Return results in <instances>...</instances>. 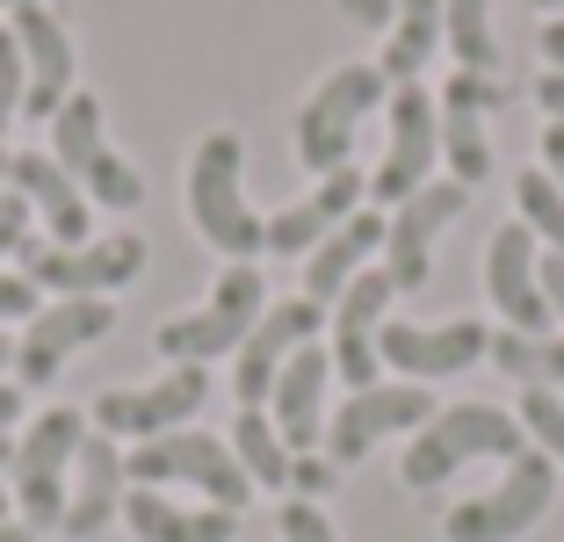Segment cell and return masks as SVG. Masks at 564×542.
<instances>
[{
	"instance_id": "cell-1",
	"label": "cell",
	"mask_w": 564,
	"mask_h": 542,
	"mask_svg": "<svg viewBox=\"0 0 564 542\" xmlns=\"http://www.w3.org/2000/svg\"><path fill=\"white\" fill-rule=\"evenodd\" d=\"M514 456H529V434H521V420L470 398V405L434 412L427 427L405 442L399 477H405V492H442L448 477L470 470V463H514Z\"/></svg>"
},
{
	"instance_id": "cell-2",
	"label": "cell",
	"mask_w": 564,
	"mask_h": 542,
	"mask_svg": "<svg viewBox=\"0 0 564 542\" xmlns=\"http://www.w3.org/2000/svg\"><path fill=\"white\" fill-rule=\"evenodd\" d=\"M261 312H268L261 268L253 261H225V275L210 282V296H203L196 312L166 318V326L152 333V347L166 355V369H210V361L239 355V340L261 326Z\"/></svg>"
},
{
	"instance_id": "cell-3",
	"label": "cell",
	"mask_w": 564,
	"mask_h": 542,
	"mask_svg": "<svg viewBox=\"0 0 564 542\" xmlns=\"http://www.w3.org/2000/svg\"><path fill=\"white\" fill-rule=\"evenodd\" d=\"M239 166H247L239 131H203L196 160H188V217H196V231L225 261L268 253V217H253L247 188H239Z\"/></svg>"
},
{
	"instance_id": "cell-4",
	"label": "cell",
	"mask_w": 564,
	"mask_h": 542,
	"mask_svg": "<svg viewBox=\"0 0 564 542\" xmlns=\"http://www.w3.org/2000/svg\"><path fill=\"white\" fill-rule=\"evenodd\" d=\"M123 470H131V485H145V492L188 485V492H203V507H225V513H247V499H253V477L239 470L232 442H225V434H203V427H174V434H160V442H138L131 456H123Z\"/></svg>"
},
{
	"instance_id": "cell-5",
	"label": "cell",
	"mask_w": 564,
	"mask_h": 542,
	"mask_svg": "<svg viewBox=\"0 0 564 542\" xmlns=\"http://www.w3.org/2000/svg\"><path fill=\"white\" fill-rule=\"evenodd\" d=\"M87 442V412L51 405L36 412L30 427L15 434V456H8V492L22 507V528H58L66 521V492H73V456Z\"/></svg>"
},
{
	"instance_id": "cell-6",
	"label": "cell",
	"mask_w": 564,
	"mask_h": 542,
	"mask_svg": "<svg viewBox=\"0 0 564 542\" xmlns=\"http://www.w3.org/2000/svg\"><path fill=\"white\" fill-rule=\"evenodd\" d=\"M51 160L73 174V188H80L87 203H109V210H138V203H145L138 166L109 145V116H101V101L80 95V87H73L66 109L51 116Z\"/></svg>"
},
{
	"instance_id": "cell-7",
	"label": "cell",
	"mask_w": 564,
	"mask_h": 542,
	"mask_svg": "<svg viewBox=\"0 0 564 542\" xmlns=\"http://www.w3.org/2000/svg\"><path fill=\"white\" fill-rule=\"evenodd\" d=\"M550 499H557V463L543 448H529V456H514L499 470V485H485L478 499H456L442 513V535L448 542H514L550 513Z\"/></svg>"
},
{
	"instance_id": "cell-8",
	"label": "cell",
	"mask_w": 564,
	"mask_h": 542,
	"mask_svg": "<svg viewBox=\"0 0 564 542\" xmlns=\"http://www.w3.org/2000/svg\"><path fill=\"white\" fill-rule=\"evenodd\" d=\"M377 101H391V80L377 66H333L297 109V160L312 174H340L355 152V131Z\"/></svg>"
},
{
	"instance_id": "cell-9",
	"label": "cell",
	"mask_w": 564,
	"mask_h": 542,
	"mask_svg": "<svg viewBox=\"0 0 564 542\" xmlns=\"http://www.w3.org/2000/svg\"><path fill=\"white\" fill-rule=\"evenodd\" d=\"M22 275L51 296H117L123 282L145 275V239L138 231H109V239H80V247H51V239H22Z\"/></svg>"
},
{
	"instance_id": "cell-10",
	"label": "cell",
	"mask_w": 564,
	"mask_h": 542,
	"mask_svg": "<svg viewBox=\"0 0 564 542\" xmlns=\"http://www.w3.org/2000/svg\"><path fill=\"white\" fill-rule=\"evenodd\" d=\"M203 398H210V369H166V377H152V383L101 391L87 420H95V434H109V442H160V434L196 420Z\"/></svg>"
},
{
	"instance_id": "cell-11",
	"label": "cell",
	"mask_w": 564,
	"mask_h": 542,
	"mask_svg": "<svg viewBox=\"0 0 564 542\" xmlns=\"http://www.w3.org/2000/svg\"><path fill=\"white\" fill-rule=\"evenodd\" d=\"M434 398L427 383H369V391H348L340 398V412H326V448L318 456L333 463V470H348V463H362L377 442H391V434H420L434 420Z\"/></svg>"
},
{
	"instance_id": "cell-12",
	"label": "cell",
	"mask_w": 564,
	"mask_h": 542,
	"mask_svg": "<svg viewBox=\"0 0 564 542\" xmlns=\"http://www.w3.org/2000/svg\"><path fill=\"white\" fill-rule=\"evenodd\" d=\"M109 333H117V304H109V296H51L44 312L22 326V340H15V383L22 391L51 383L80 347L109 340Z\"/></svg>"
},
{
	"instance_id": "cell-13",
	"label": "cell",
	"mask_w": 564,
	"mask_h": 542,
	"mask_svg": "<svg viewBox=\"0 0 564 542\" xmlns=\"http://www.w3.org/2000/svg\"><path fill=\"white\" fill-rule=\"evenodd\" d=\"M391 296H399V282L383 275V268H362V275L340 290V304L326 312V355H333V377L348 383V391H369V383L383 377V318H391Z\"/></svg>"
},
{
	"instance_id": "cell-14",
	"label": "cell",
	"mask_w": 564,
	"mask_h": 542,
	"mask_svg": "<svg viewBox=\"0 0 564 542\" xmlns=\"http://www.w3.org/2000/svg\"><path fill=\"white\" fill-rule=\"evenodd\" d=\"M434 160H442V109H434V95L413 80V87L391 95V145H383V166L369 174V196H377L383 210H399L405 196L427 188Z\"/></svg>"
},
{
	"instance_id": "cell-15",
	"label": "cell",
	"mask_w": 564,
	"mask_h": 542,
	"mask_svg": "<svg viewBox=\"0 0 564 542\" xmlns=\"http://www.w3.org/2000/svg\"><path fill=\"white\" fill-rule=\"evenodd\" d=\"M485 296L507 318V333H557V312L543 296V253H535V231L521 217H507L485 247Z\"/></svg>"
},
{
	"instance_id": "cell-16",
	"label": "cell",
	"mask_w": 564,
	"mask_h": 542,
	"mask_svg": "<svg viewBox=\"0 0 564 542\" xmlns=\"http://www.w3.org/2000/svg\"><path fill=\"white\" fill-rule=\"evenodd\" d=\"M492 347V326L478 318H442V326H413V318H383V369H399V383H442L470 361H485Z\"/></svg>"
},
{
	"instance_id": "cell-17",
	"label": "cell",
	"mask_w": 564,
	"mask_h": 542,
	"mask_svg": "<svg viewBox=\"0 0 564 542\" xmlns=\"http://www.w3.org/2000/svg\"><path fill=\"white\" fill-rule=\"evenodd\" d=\"M470 188H456V181H427L420 196H405L399 210L383 217V275L399 282V290H420L434 268V239H442L456 217H464Z\"/></svg>"
},
{
	"instance_id": "cell-18",
	"label": "cell",
	"mask_w": 564,
	"mask_h": 542,
	"mask_svg": "<svg viewBox=\"0 0 564 542\" xmlns=\"http://www.w3.org/2000/svg\"><path fill=\"white\" fill-rule=\"evenodd\" d=\"M318 333H326V312H318L312 296L268 304L261 326H253L247 340H239V355H232V391H239V405H268V391H275V377H282V361L297 355V347H312Z\"/></svg>"
},
{
	"instance_id": "cell-19",
	"label": "cell",
	"mask_w": 564,
	"mask_h": 542,
	"mask_svg": "<svg viewBox=\"0 0 564 542\" xmlns=\"http://www.w3.org/2000/svg\"><path fill=\"white\" fill-rule=\"evenodd\" d=\"M326 391H333L326 340L297 347V355L282 361L275 391H268V420H275V434H282L290 456H318V448H326Z\"/></svg>"
},
{
	"instance_id": "cell-20",
	"label": "cell",
	"mask_w": 564,
	"mask_h": 542,
	"mask_svg": "<svg viewBox=\"0 0 564 542\" xmlns=\"http://www.w3.org/2000/svg\"><path fill=\"white\" fill-rule=\"evenodd\" d=\"M8 30H15V44H22V73H30L22 116L51 123V116L73 101V36L58 30L51 8H22V15H8Z\"/></svg>"
},
{
	"instance_id": "cell-21",
	"label": "cell",
	"mask_w": 564,
	"mask_h": 542,
	"mask_svg": "<svg viewBox=\"0 0 564 542\" xmlns=\"http://www.w3.org/2000/svg\"><path fill=\"white\" fill-rule=\"evenodd\" d=\"M8 188L30 203V217H44L51 247H80V239H95V203L73 188V174L51 160V152H15V160H8Z\"/></svg>"
},
{
	"instance_id": "cell-22",
	"label": "cell",
	"mask_w": 564,
	"mask_h": 542,
	"mask_svg": "<svg viewBox=\"0 0 564 542\" xmlns=\"http://www.w3.org/2000/svg\"><path fill=\"white\" fill-rule=\"evenodd\" d=\"M492 80L485 73H456V80L442 87V160H448V181L456 188H478L485 174H492V145H485V109H492Z\"/></svg>"
},
{
	"instance_id": "cell-23",
	"label": "cell",
	"mask_w": 564,
	"mask_h": 542,
	"mask_svg": "<svg viewBox=\"0 0 564 542\" xmlns=\"http://www.w3.org/2000/svg\"><path fill=\"white\" fill-rule=\"evenodd\" d=\"M362 196H369V181L355 174V166H340V174H318L312 196H297L290 210L268 217V253H312L318 239H333V231L362 210Z\"/></svg>"
},
{
	"instance_id": "cell-24",
	"label": "cell",
	"mask_w": 564,
	"mask_h": 542,
	"mask_svg": "<svg viewBox=\"0 0 564 542\" xmlns=\"http://www.w3.org/2000/svg\"><path fill=\"white\" fill-rule=\"evenodd\" d=\"M123 492H131V470H123V448L109 434L87 427L80 456H73V492H66V535H101V528L123 513Z\"/></svg>"
},
{
	"instance_id": "cell-25",
	"label": "cell",
	"mask_w": 564,
	"mask_h": 542,
	"mask_svg": "<svg viewBox=\"0 0 564 542\" xmlns=\"http://www.w3.org/2000/svg\"><path fill=\"white\" fill-rule=\"evenodd\" d=\"M369 253H383V210H355L333 239H318V247L304 253V296H312L318 312H333L340 290L369 268Z\"/></svg>"
},
{
	"instance_id": "cell-26",
	"label": "cell",
	"mask_w": 564,
	"mask_h": 542,
	"mask_svg": "<svg viewBox=\"0 0 564 542\" xmlns=\"http://www.w3.org/2000/svg\"><path fill=\"white\" fill-rule=\"evenodd\" d=\"M123 528H131L138 542H239V513L182 507L174 492H145V485L123 492Z\"/></svg>"
},
{
	"instance_id": "cell-27",
	"label": "cell",
	"mask_w": 564,
	"mask_h": 542,
	"mask_svg": "<svg viewBox=\"0 0 564 542\" xmlns=\"http://www.w3.org/2000/svg\"><path fill=\"white\" fill-rule=\"evenodd\" d=\"M442 51V0H399V15H391V36H383V58L377 73L391 87H413L427 73V58Z\"/></svg>"
},
{
	"instance_id": "cell-28",
	"label": "cell",
	"mask_w": 564,
	"mask_h": 542,
	"mask_svg": "<svg viewBox=\"0 0 564 542\" xmlns=\"http://www.w3.org/2000/svg\"><path fill=\"white\" fill-rule=\"evenodd\" d=\"M485 361H499V377L521 391H557L564 383V333H492Z\"/></svg>"
},
{
	"instance_id": "cell-29",
	"label": "cell",
	"mask_w": 564,
	"mask_h": 542,
	"mask_svg": "<svg viewBox=\"0 0 564 542\" xmlns=\"http://www.w3.org/2000/svg\"><path fill=\"white\" fill-rule=\"evenodd\" d=\"M232 456H239V470L253 477V492H290V470H297V456L282 448L268 405H239V420H232Z\"/></svg>"
},
{
	"instance_id": "cell-30",
	"label": "cell",
	"mask_w": 564,
	"mask_h": 542,
	"mask_svg": "<svg viewBox=\"0 0 564 542\" xmlns=\"http://www.w3.org/2000/svg\"><path fill=\"white\" fill-rule=\"evenodd\" d=\"M442 44L456 51V73H485L499 66V36H492V0H442Z\"/></svg>"
},
{
	"instance_id": "cell-31",
	"label": "cell",
	"mask_w": 564,
	"mask_h": 542,
	"mask_svg": "<svg viewBox=\"0 0 564 542\" xmlns=\"http://www.w3.org/2000/svg\"><path fill=\"white\" fill-rule=\"evenodd\" d=\"M514 210H521V225H529L550 253H564V188L543 174V166H529V174L514 181Z\"/></svg>"
},
{
	"instance_id": "cell-32",
	"label": "cell",
	"mask_w": 564,
	"mask_h": 542,
	"mask_svg": "<svg viewBox=\"0 0 564 542\" xmlns=\"http://www.w3.org/2000/svg\"><path fill=\"white\" fill-rule=\"evenodd\" d=\"M521 434H529L535 448H543L550 463H564V398L557 391H521Z\"/></svg>"
},
{
	"instance_id": "cell-33",
	"label": "cell",
	"mask_w": 564,
	"mask_h": 542,
	"mask_svg": "<svg viewBox=\"0 0 564 542\" xmlns=\"http://www.w3.org/2000/svg\"><path fill=\"white\" fill-rule=\"evenodd\" d=\"M22 95H30V73H22V44H15V30H0V138H8V123L22 116Z\"/></svg>"
},
{
	"instance_id": "cell-34",
	"label": "cell",
	"mask_w": 564,
	"mask_h": 542,
	"mask_svg": "<svg viewBox=\"0 0 564 542\" xmlns=\"http://www.w3.org/2000/svg\"><path fill=\"white\" fill-rule=\"evenodd\" d=\"M275 535H282V542H340V528L326 521V507H312V499H290V507H282V521H275Z\"/></svg>"
},
{
	"instance_id": "cell-35",
	"label": "cell",
	"mask_w": 564,
	"mask_h": 542,
	"mask_svg": "<svg viewBox=\"0 0 564 542\" xmlns=\"http://www.w3.org/2000/svg\"><path fill=\"white\" fill-rule=\"evenodd\" d=\"M36 312H44V290H36L22 268H15V275H0V326H30Z\"/></svg>"
},
{
	"instance_id": "cell-36",
	"label": "cell",
	"mask_w": 564,
	"mask_h": 542,
	"mask_svg": "<svg viewBox=\"0 0 564 542\" xmlns=\"http://www.w3.org/2000/svg\"><path fill=\"white\" fill-rule=\"evenodd\" d=\"M22 239H30V203L8 188V196H0V261H8V253H22Z\"/></svg>"
},
{
	"instance_id": "cell-37",
	"label": "cell",
	"mask_w": 564,
	"mask_h": 542,
	"mask_svg": "<svg viewBox=\"0 0 564 542\" xmlns=\"http://www.w3.org/2000/svg\"><path fill=\"white\" fill-rule=\"evenodd\" d=\"M290 485H297V492H304V499L318 507V499H326L333 485H340V470H333L326 456H297V470H290Z\"/></svg>"
},
{
	"instance_id": "cell-38",
	"label": "cell",
	"mask_w": 564,
	"mask_h": 542,
	"mask_svg": "<svg viewBox=\"0 0 564 542\" xmlns=\"http://www.w3.org/2000/svg\"><path fill=\"white\" fill-rule=\"evenodd\" d=\"M340 15L362 22V30H383V36H391V15H399V0H340Z\"/></svg>"
},
{
	"instance_id": "cell-39",
	"label": "cell",
	"mask_w": 564,
	"mask_h": 542,
	"mask_svg": "<svg viewBox=\"0 0 564 542\" xmlns=\"http://www.w3.org/2000/svg\"><path fill=\"white\" fill-rule=\"evenodd\" d=\"M15 420H22V383H0V463L15 456Z\"/></svg>"
},
{
	"instance_id": "cell-40",
	"label": "cell",
	"mask_w": 564,
	"mask_h": 542,
	"mask_svg": "<svg viewBox=\"0 0 564 542\" xmlns=\"http://www.w3.org/2000/svg\"><path fill=\"white\" fill-rule=\"evenodd\" d=\"M543 296H550V312H557V326H564V253H543Z\"/></svg>"
},
{
	"instance_id": "cell-41",
	"label": "cell",
	"mask_w": 564,
	"mask_h": 542,
	"mask_svg": "<svg viewBox=\"0 0 564 542\" xmlns=\"http://www.w3.org/2000/svg\"><path fill=\"white\" fill-rule=\"evenodd\" d=\"M543 174L564 188V123H550V131H543Z\"/></svg>"
},
{
	"instance_id": "cell-42",
	"label": "cell",
	"mask_w": 564,
	"mask_h": 542,
	"mask_svg": "<svg viewBox=\"0 0 564 542\" xmlns=\"http://www.w3.org/2000/svg\"><path fill=\"white\" fill-rule=\"evenodd\" d=\"M535 101L550 109V123H564V73H543V80H535Z\"/></svg>"
},
{
	"instance_id": "cell-43",
	"label": "cell",
	"mask_w": 564,
	"mask_h": 542,
	"mask_svg": "<svg viewBox=\"0 0 564 542\" xmlns=\"http://www.w3.org/2000/svg\"><path fill=\"white\" fill-rule=\"evenodd\" d=\"M543 58L550 73H564V22H543Z\"/></svg>"
},
{
	"instance_id": "cell-44",
	"label": "cell",
	"mask_w": 564,
	"mask_h": 542,
	"mask_svg": "<svg viewBox=\"0 0 564 542\" xmlns=\"http://www.w3.org/2000/svg\"><path fill=\"white\" fill-rule=\"evenodd\" d=\"M0 542H36V528H22V521H0Z\"/></svg>"
},
{
	"instance_id": "cell-45",
	"label": "cell",
	"mask_w": 564,
	"mask_h": 542,
	"mask_svg": "<svg viewBox=\"0 0 564 542\" xmlns=\"http://www.w3.org/2000/svg\"><path fill=\"white\" fill-rule=\"evenodd\" d=\"M0 8H8V15H22V8H51V0H0Z\"/></svg>"
},
{
	"instance_id": "cell-46",
	"label": "cell",
	"mask_w": 564,
	"mask_h": 542,
	"mask_svg": "<svg viewBox=\"0 0 564 542\" xmlns=\"http://www.w3.org/2000/svg\"><path fill=\"white\" fill-rule=\"evenodd\" d=\"M8 507H15V492H8V477H0V521H8Z\"/></svg>"
},
{
	"instance_id": "cell-47",
	"label": "cell",
	"mask_w": 564,
	"mask_h": 542,
	"mask_svg": "<svg viewBox=\"0 0 564 542\" xmlns=\"http://www.w3.org/2000/svg\"><path fill=\"white\" fill-rule=\"evenodd\" d=\"M8 160H15V152H0V196H8Z\"/></svg>"
},
{
	"instance_id": "cell-48",
	"label": "cell",
	"mask_w": 564,
	"mask_h": 542,
	"mask_svg": "<svg viewBox=\"0 0 564 542\" xmlns=\"http://www.w3.org/2000/svg\"><path fill=\"white\" fill-rule=\"evenodd\" d=\"M8 361H15V347H8V333H0V369H8Z\"/></svg>"
},
{
	"instance_id": "cell-49",
	"label": "cell",
	"mask_w": 564,
	"mask_h": 542,
	"mask_svg": "<svg viewBox=\"0 0 564 542\" xmlns=\"http://www.w3.org/2000/svg\"><path fill=\"white\" fill-rule=\"evenodd\" d=\"M529 8H557V0H529Z\"/></svg>"
}]
</instances>
